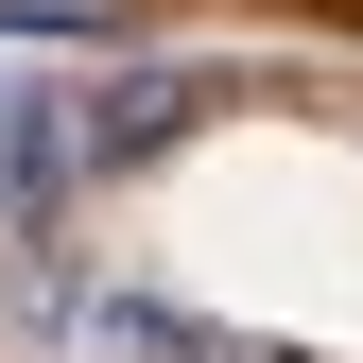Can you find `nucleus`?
I'll use <instances>...</instances> for the list:
<instances>
[{
  "label": "nucleus",
  "mask_w": 363,
  "mask_h": 363,
  "mask_svg": "<svg viewBox=\"0 0 363 363\" xmlns=\"http://www.w3.org/2000/svg\"><path fill=\"white\" fill-rule=\"evenodd\" d=\"M0 191H18V225H52L86 191V104L69 86H18V121H0Z\"/></svg>",
  "instance_id": "obj_1"
},
{
  "label": "nucleus",
  "mask_w": 363,
  "mask_h": 363,
  "mask_svg": "<svg viewBox=\"0 0 363 363\" xmlns=\"http://www.w3.org/2000/svg\"><path fill=\"white\" fill-rule=\"evenodd\" d=\"M191 104H208L191 69H121V86H86V173H104V156H156V139H191Z\"/></svg>",
  "instance_id": "obj_2"
},
{
  "label": "nucleus",
  "mask_w": 363,
  "mask_h": 363,
  "mask_svg": "<svg viewBox=\"0 0 363 363\" xmlns=\"http://www.w3.org/2000/svg\"><path fill=\"white\" fill-rule=\"evenodd\" d=\"M86 346H104V363H225L191 311H156V294H104V311H86Z\"/></svg>",
  "instance_id": "obj_3"
},
{
  "label": "nucleus",
  "mask_w": 363,
  "mask_h": 363,
  "mask_svg": "<svg viewBox=\"0 0 363 363\" xmlns=\"http://www.w3.org/2000/svg\"><path fill=\"white\" fill-rule=\"evenodd\" d=\"M225 363H294V346H225Z\"/></svg>",
  "instance_id": "obj_4"
}]
</instances>
